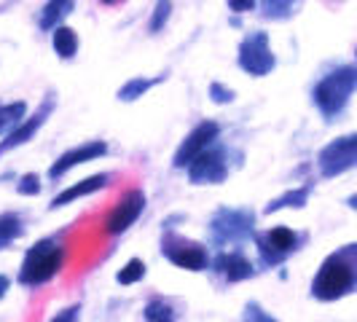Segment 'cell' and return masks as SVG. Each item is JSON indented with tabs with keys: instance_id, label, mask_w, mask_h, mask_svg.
<instances>
[{
	"instance_id": "cell-1",
	"label": "cell",
	"mask_w": 357,
	"mask_h": 322,
	"mask_svg": "<svg viewBox=\"0 0 357 322\" xmlns=\"http://www.w3.org/2000/svg\"><path fill=\"white\" fill-rule=\"evenodd\" d=\"M352 293H357V242L331 252L312 279V298L325 304Z\"/></svg>"
},
{
	"instance_id": "cell-2",
	"label": "cell",
	"mask_w": 357,
	"mask_h": 322,
	"mask_svg": "<svg viewBox=\"0 0 357 322\" xmlns=\"http://www.w3.org/2000/svg\"><path fill=\"white\" fill-rule=\"evenodd\" d=\"M357 91V68L355 65H339L325 72L312 89V102L325 116V121H336L347 110L352 94Z\"/></svg>"
},
{
	"instance_id": "cell-3",
	"label": "cell",
	"mask_w": 357,
	"mask_h": 322,
	"mask_svg": "<svg viewBox=\"0 0 357 322\" xmlns=\"http://www.w3.org/2000/svg\"><path fill=\"white\" fill-rule=\"evenodd\" d=\"M62 261H65V247L56 245L54 239H40L24 252V263L19 268V282L27 287L46 285L62 268Z\"/></svg>"
},
{
	"instance_id": "cell-4",
	"label": "cell",
	"mask_w": 357,
	"mask_h": 322,
	"mask_svg": "<svg viewBox=\"0 0 357 322\" xmlns=\"http://www.w3.org/2000/svg\"><path fill=\"white\" fill-rule=\"evenodd\" d=\"M255 236V215L250 210H231L220 207L210 220V239L215 247L223 245H242L245 239Z\"/></svg>"
},
{
	"instance_id": "cell-5",
	"label": "cell",
	"mask_w": 357,
	"mask_h": 322,
	"mask_svg": "<svg viewBox=\"0 0 357 322\" xmlns=\"http://www.w3.org/2000/svg\"><path fill=\"white\" fill-rule=\"evenodd\" d=\"M252 239L258 245V255H261L264 266H280V263H285L293 252L301 250V242H304V236H298V233L293 231V229H287V226H274V229H268L264 233H255Z\"/></svg>"
},
{
	"instance_id": "cell-6",
	"label": "cell",
	"mask_w": 357,
	"mask_h": 322,
	"mask_svg": "<svg viewBox=\"0 0 357 322\" xmlns=\"http://www.w3.org/2000/svg\"><path fill=\"white\" fill-rule=\"evenodd\" d=\"M188 169V180L194 185H220L229 178V159H226V148L223 143H210L194 161L185 167Z\"/></svg>"
},
{
	"instance_id": "cell-7",
	"label": "cell",
	"mask_w": 357,
	"mask_h": 322,
	"mask_svg": "<svg viewBox=\"0 0 357 322\" xmlns=\"http://www.w3.org/2000/svg\"><path fill=\"white\" fill-rule=\"evenodd\" d=\"M317 167H320L322 178H339L344 172L357 167V132L355 135H344L336 137L317 153Z\"/></svg>"
},
{
	"instance_id": "cell-8",
	"label": "cell",
	"mask_w": 357,
	"mask_h": 322,
	"mask_svg": "<svg viewBox=\"0 0 357 322\" xmlns=\"http://www.w3.org/2000/svg\"><path fill=\"white\" fill-rule=\"evenodd\" d=\"M161 255L175 263V266L185 268V271H204L210 268V252L204 245L191 242L180 233H164L161 239Z\"/></svg>"
},
{
	"instance_id": "cell-9",
	"label": "cell",
	"mask_w": 357,
	"mask_h": 322,
	"mask_svg": "<svg viewBox=\"0 0 357 322\" xmlns=\"http://www.w3.org/2000/svg\"><path fill=\"white\" fill-rule=\"evenodd\" d=\"M236 62L245 72H250L255 78H264L268 72L277 68V56L268 49V36L266 33H250L239 43V54H236Z\"/></svg>"
},
{
	"instance_id": "cell-10",
	"label": "cell",
	"mask_w": 357,
	"mask_h": 322,
	"mask_svg": "<svg viewBox=\"0 0 357 322\" xmlns=\"http://www.w3.org/2000/svg\"><path fill=\"white\" fill-rule=\"evenodd\" d=\"M54 107H56V94L49 91V94L43 97V102L38 105L36 113H33V116H24V121H22L11 135H6V140L0 143V156L8 153V151H14V148H19V145L30 143V140L36 137L38 129L49 121V116L54 113Z\"/></svg>"
},
{
	"instance_id": "cell-11",
	"label": "cell",
	"mask_w": 357,
	"mask_h": 322,
	"mask_svg": "<svg viewBox=\"0 0 357 322\" xmlns=\"http://www.w3.org/2000/svg\"><path fill=\"white\" fill-rule=\"evenodd\" d=\"M145 210V194L143 191H126L124 197L119 199V204L113 207V213L107 215L105 220V233L116 236V233H124L129 226L137 223V217Z\"/></svg>"
},
{
	"instance_id": "cell-12",
	"label": "cell",
	"mask_w": 357,
	"mask_h": 322,
	"mask_svg": "<svg viewBox=\"0 0 357 322\" xmlns=\"http://www.w3.org/2000/svg\"><path fill=\"white\" fill-rule=\"evenodd\" d=\"M218 135H220V126L215 124V121H202V124L183 140V145L178 148V153H175V169H185L191 161H194V156H199L204 148L210 143H215L218 140Z\"/></svg>"
},
{
	"instance_id": "cell-13",
	"label": "cell",
	"mask_w": 357,
	"mask_h": 322,
	"mask_svg": "<svg viewBox=\"0 0 357 322\" xmlns=\"http://www.w3.org/2000/svg\"><path fill=\"white\" fill-rule=\"evenodd\" d=\"M107 153V145L102 140H89V143L78 145V148H70L68 153H62L59 159L52 164V169H49V178L52 180H59L65 172H70L73 167H78V164H86V161H94L100 159V156H105Z\"/></svg>"
},
{
	"instance_id": "cell-14",
	"label": "cell",
	"mask_w": 357,
	"mask_h": 322,
	"mask_svg": "<svg viewBox=\"0 0 357 322\" xmlns=\"http://www.w3.org/2000/svg\"><path fill=\"white\" fill-rule=\"evenodd\" d=\"M213 268L218 274H223L229 282H242L255 274V266L242 252H218L213 258Z\"/></svg>"
},
{
	"instance_id": "cell-15",
	"label": "cell",
	"mask_w": 357,
	"mask_h": 322,
	"mask_svg": "<svg viewBox=\"0 0 357 322\" xmlns=\"http://www.w3.org/2000/svg\"><path fill=\"white\" fill-rule=\"evenodd\" d=\"M107 183H110V175H94V178L81 180V183H75V185H70V188H65L62 194H56V197L52 199V204H49V207H52V210H59V207L70 204V201H75V199L89 197V194L102 191V188H107Z\"/></svg>"
},
{
	"instance_id": "cell-16",
	"label": "cell",
	"mask_w": 357,
	"mask_h": 322,
	"mask_svg": "<svg viewBox=\"0 0 357 322\" xmlns=\"http://www.w3.org/2000/svg\"><path fill=\"white\" fill-rule=\"evenodd\" d=\"M309 194H312V185H301V188L285 191L282 197H277V199H271V201H268L264 215H274V213H280V210H287V207L301 210V207H306V201H309Z\"/></svg>"
},
{
	"instance_id": "cell-17",
	"label": "cell",
	"mask_w": 357,
	"mask_h": 322,
	"mask_svg": "<svg viewBox=\"0 0 357 322\" xmlns=\"http://www.w3.org/2000/svg\"><path fill=\"white\" fill-rule=\"evenodd\" d=\"M52 46H54V52H56V56H62V59H73L75 52H78V36H75V30L68 27V24L54 27Z\"/></svg>"
},
{
	"instance_id": "cell-18",
	"label": "cell",
	"mask_w": 357,
	"mask_h": 322,
	"mask_svg": "<svg viewBox=\"0 0 357 322\" xmlns=\"http://www.w3.org/2000/svg\"><path fill=\"white\" fill-rule=\"evenodd\" d=\"M27 116V102H0V135H11Z\"/></svg>"
},
{
	"instance_id": "cell-19",
	"label": "cell",
	"mask_w": 357,
	"mask_h": 322,
	"mask_svg": "<svg viewBox=\"0 0 357 322\" xmlns=\"http://www.w3.org/2000/svg\"><path fill=\"white\" fill-rule=\"evenodd\" d=\"M301 6L304 0H261V14L266 19H290Z\"/></svg>"
},
{
	"instance_id": "cell-20",
	"label": "cell",
	"mask_w": 357,
	"mask_h": 322,
	"mask_svg": "<svg viewBox=\"0 0 357 322\" xmlns=\"http://www.w3.org/2000/svg\"><path fill=\"white\" fill-rule=\"evenodd\" d=\"M161 81H164V75H159V78H129L124 86L119 89V100H121V102H135V100L143 97L148 89L159 86Z\"/></svg>"
},
{
	"instance_id": "cell-21",
	"label": "cell",
	"mask_w": 357,
	"mask_h": 322,
	"mask_svg": "<svg viewBox=\"0 0 357 322\" xmlns=\"http://www.w3.org/2000/svg\"><path fill=\"white\" fill-rule=\"evenodd\" d=\"M22 233H24V223H22L19 215H14V213L0 215V250L8 247L11 242H17Z\"/></svg>"
},
{
	"instance_id": "cell-22",
	"label": "cell",
	"mask_w": 357,
	"mask_h": 322,
	"mask_svg": "<svg viewBox=\"0 0 357 322\" xmlns=\"http://www.w3.org/2000/svg\"><path fill=\"white\" fill-rule=\"evenodd\" d=\"M73 8V0H49L40 11V30H52L56 27V22L65 17Z\"/></svg>"
},
{
	"instance_id": "cell-23",
	"label": "cell",
	"mask_w": 357,
	"mask_h": 322,
	"mask_svg": "<svg viewBox=\"0 0 357 322\" xmlns=\"http://www.w3.org/2000/svg\"><path fill=\"white\" fill-rule=\"evenodd\" d=\"M143 277H145V263L140 258H132V261L116 274V282H119V285H135V282H140Z\"/></svg>"
},
{
	"instance_id": "cell-24",
	"label": "cell",
	"mask_w": 357,
	"mask_h": 322,
	"mask_svg": "<svg viewBox=\"0 0 357 322\" xmlns=\"http://www.w3.org/2000/svg\"><path fill=\"white\" fill-rule=\"evenodd\" d=\"M145 320L151 322H167V320H175V309L167 304V301H161V298H156V301H151V304L145 306L143 312Z\"/></svg>"
},
{
	"instance_id": "cell-25",
	"label": "cell",
	"mask_w": 357,
	"mask_h": 322,
	"mask_svg": "<svg viewBox=\"0 0 357 322\" xmlns=\"http://www.w3.org/2000/svg\"><path fill=\"white\" fill-rule=\"evenodd\" d=\"M169 14H172V0H156V8H153V17L148 22V30L151 33H161L164 24L169 22Z\"/></svg>"
},
{
	"instance_id": "cell-26",
	"label": "cell",
	"mask_w": 357,
	"mask_h": 322,
	"mask_svg": "<svg viewBox=\"0 0 357 322\" xmlns=\"http://www.w3.org/2000/svg\"><path fill=\"white\" fill-rule=\"evenodd\" d=\"M17 191L22 197H38V194H40V178H38V175H24V178H19Z\"/></svg>"
},
{
	"instance_id": "cell-27",
	"label": "cell",
	"mask_w": 357,
	"mask_h": 322,
	"mask_svg": "<svg viewBox=\"0 0 357 322\" xmlns=\"http://www.w3.org/2000/svg\"><path fill=\"white\" fill-rule=\"evenodd\" d=\"M210 97H213V102H218V105H229V102H234V97H236V91L226 89L223 84H210Z\"/></svg>"
},
{
	"instance_id": "cell-28",
	"label": "cell",
	"mask_w": 357,
	"mask_h": 322,
	"mask_svg": "<svg viewBox=\"0 0 357 322\" xmlns=\"http://www.w3.org/2000/svg\"><path fill=\"white\" fill-rule=\"evenodd\" d=\"M229 3V8H231L234 14H248L255 8V0H226Z\"/></svg>"
},
{
	"instance_id": "cell-29",
	"label": "cell",
	"mask_w": 357,
	"mask_h": 322,
	"mask_svg": "<svg viewBox=\"0 0 357 322\" xmlns=\"http://www.w3.org/2000/svg\"><path fill=\"white\" fill-rule=\"evenodd\" d=\"M252 317H258V320H274L271 314H261V309H258V306L248 304V312H245V320H252Z\"/></svg>"
},
{
	"instance_id": "cell-30",
	"label": "cell",
	"mask_w": 357,
	"mask_h": 322,
	"mask_svg": "<svg viewBox=\"0 0 357 322\" xmlns=\"http://www.w3.org/2000/svg\"><path fill=\"white\" fill-rule=\"evenodd\" d=\"M78 312H81V306H73V309H65V312H59L54 320L56 322H62V320H75L78 317Z\"/></svg>"
},
{
	"instance_id": "cell-31",
	"label": "cell",
	"mask_w": 357,
	"mask_h": 322,
	"mask_svg": "<svg viewBox=\"0 0 357 322\" xmlns=\"http://www.w3.org/2000/svg\"><path fill=\"white\" fill-rule=\"evenodd\" d=\"M8 285H11V282H8V277H6V274H0V298L6 296V290H8Z\"/></svg>"
},
{
	"instance_id": "cell-32",
	"label": "cell",
	"mask_w": 357,
	"mask_h": 322,
	"mask_svg": "<svg viewBox=\"0 0 357 322\" xmlns=\"http://www.w3.org/2000/svg\"><path fill=\"white\" fill-rule=\"evenodd\" d=\"M347 207H349V210H355V213H357V194H352V197L347 199Z\"/></svg>"
},
{
	"instance_id": "cell-33",
	"label": "cell",
	"mask_w": 357,
	"mask_h": 322,
	"mask_svg": "<svg viewBox=\"0 0 357 322\" xmlns=\"http://www.w3.org/2000/svg\"><path fill=\"white\" fill-rule=\"evenodd\" d=\"M105 6H119V3H124V0H102Z\"/></svg>"
}]
</instances>
